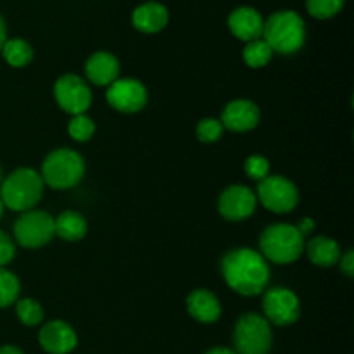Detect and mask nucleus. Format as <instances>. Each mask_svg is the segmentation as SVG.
Masks as SVG:
<instances>
[{
	"instance_id": "obj_1",
	"label": "nucleus",
	"mask_w": 354,
	"mask_h": 354,
	"mask_svg": "<svg viewBox=\"0 0 354 354\" xmlns=\"http://www.w3.org/2000/svg\"><path fill=\"white\" fill-rule=\"evenodd\" d=\"M223 279L235 292L242 296H258L265 290L270 280L266 259L252 249L242 248L230 251L221 259Z\"/></svg>"
},
{
	"instance_id": "obj_2",
	"label": "nucleus",
	"mask_w": 354,
	"mask_h": 354,
	"mask_svg": "<svg viewBox=\"0 0 354 354\" xmlns=\"http://www.w3.org/2000/svg\"><path fill=\"white\" fill-rule=\"evenodd\" d=\"M263 40L273 52L294 54L306 40V28L303 17L294 10H279L263 24Z\"/></svg>"
},
{
	"instance_id": "obj_3",
	"label": "nucleus",
	"mask_w": 354,
	"mask_h": 354,
	"mask_svg": "<svg viewBox=\"0 0 354 354\" xmlns=\"http://www.w3.org/2000/svg\"><path fill=\"white\" fill-rule=\"evenodd\" d=\"M44 180L35 169L19 168L2 182L0 199L12 211H30L44 196Z\"/></svg>"
},
{
	"instance_id": "obj_4",
	"label": "nucleus",
	"mask_w": 354,
	"mask_h": 354,
	"mask_svg": "<svg viewBox=\"0 0 354 354\" xmlns=\"http://www.w3.org/2000/svg\"><path fill=\"white\" fill-rule=\"evenodd\" d=\"M261 256L277 265L294 263L304 251V237L294 225H272L259 239Z\"/></svg>"
},
{
	"instance_id": "obj_5",
	"label": "nucleus",
	"mask_w": 354,
	"mask_h": 354,
	"mask_svg": "<svg viewBox=\"0 0 354 354\" xmlns=\"http://www.w3.org/2000/svg\"><path fill=\"white\" fill-rule=\"evenodd\" d=\"M85 173L83 158L73 149H57L41 165V180L55 190L73 189Z\"/></svg>"
},
{
	"instance_id": "obj_6",
	"label": "nucleus",
	"mask_w": 354,
	"mask_h": 354,
	"mask_svg": "<svg viewBox=\"0 0 354 354\" xmlns=\"http://www.w3.org/2000/svg\"><path fill=\"white\" fill-rule=\"evenodd\" d=\"M234 342L237 354H268L273 342L268 320L256 313L241 317L235 325Z\"/></svg>"
},
{
	"instance_id": "obj_7",
	"label": "nucleus",
	"mask_w": 354,
	"mask_h": 354,
	"mask_svg": "<svg viewBox=\"0 0 354 354\" xmlns=\"http://www.w3.org/2000/svg\"><path fill=\"white\" fill-rule=\"evenodd\" d=\"M54 218L45 211H26L14 223V237L26 249L44 248L54 237Z\"/></svg>"
},
{
	"instance_id": "obj_8",
	"label": "nucleus",
	"mask_w": 354,
	"mask_h": 354,
	"mask_svg": "<svg viewBox=\"0 0 354 354\" xmlns=\"http://www.w3.org/2000/svg\"><path fill=\"white\" fill-rule=\"evenodd\" d=\"M258 199L261 201L266 209L273 213L286 214L290 213L297 206L299 192L297 187L286 176L272 175L266 176L258 185Z\"/></svg>"
},
{
	"instance_id": "obj_9",
	"label": "nucleus",
	"mask_w": 354,
	"mask_h": 354,
	"mask_svg": "<svg viewBox=\"0 0 354 354\" xmlns=\"http://www.w3.org/2000/svg\"><path fill=\"white\" fill-rule=\"evenodd\" d=\"M54 95L61 109L78 116L83 114L92 104V92L86 82L76 75H64L55 82Z\"/></svg>"
},
{
	"instance_id": "obj_10",
	"label": "nucleus",
	"mask_w": 354,
	"mask_h": 354,
	"mask_svg": "<svg viewBox=\"0 0 354 354\" xmlns=\"http://www.w3.org/2000/svg\"><path fill=\"white\" fill-rule=\"evenodd\" d=\"M263 310H265L266 320L279 327L292 325L297 322L301 313L299 299L292 290L286 287H273L263 297Z\"/></svg>"
},
{
	"instance_id": "obj_11",
	"label": "nucleus",
	"mask_w": 354,
	"mask_h": 354,
	"mask_svg": "<svg viewBox=\"0 0 354 354\" xmlns=\"http://www.w3.org/2000/svg\"><path fill=\"white\" fill-rule=\"evenodd\" d=\"M107 102L121 113H137L147 102V90L138 80H114L107 88Z\"/></svg>"
},
{
	"instance_id": "obj_12",
	"label": "nucleus",
	"mask_w": 354,
	"mask_h": 354,
	"mask_svg": "<svg viewBox=\"0 0 354 354\" xmlns=\"http://www.w3.org/2000/svg\"><path fill=\"white\" fill-rule=\"evenodd\" d=\"M218 207L221 216L227 220H245L256 209V194L244 185H232L223 190Z\"/></svg>"
},
{
	"instance_id": "obj_13",
	"label": "nucleus",
	"mask_w": 354,
	"mask_h": 354,
	"mask_svg": "<svg viewBox=\"0 0 354 354\" xmlns=\"http://www.w3.org/2000/svg\"><path fill=\"white\" fill-rule=\"evenodd\" d=\"M38 341L48 354H69L78 344L76 332L62 320L48 322L38 334Z\"/></svg>"
},
{
	"instance_id": "obj_14",
	"label": "nucleus",
	"mask_w": 354,
	"mask_h": 354,
	"mask_svg": "<svg viewBox=\"0 0 354 354\" xmlns=\"http://www.w3.org/2000/svg\"><path fill=\"white\" fill-rule=\"evenodd\" d=\"M259 107L251 100L239 99L228 104L221 114V124L230 131H249L258 127Z\"/></svg>"
},
{
	"instance_id": "obj_15",
	"label": "nucleus",
	"mask_w": 354,
	"mask_h": 354,
	"mask_svg": "<svg viewBox=\"0 0 354 354\" xmlns=\"http://www.w3.org/2000/svg\"><path fill=\"white\" fill-rule=\"evenodd\" d=\"M263 21L261 14L254 9V7L242 6L237 7L234 12L228 16V28L232 33L244 41L258 40L263 35Z\"/></svg>"
},
{
	"instance_id": "obj_16",
	"label": "nucleus",
	"mask_w": 354,
	"mask_h": 354,
	"mask_svg": "<svg viewBox=\"0 0 354 354\" xmlns=\"http://www.w3.org/2000/svg\"><path fill=\"white\" fill-rule=\"evenodd\" d=\"M85 71L93 85H111L120 75V61L109 52H95L86 61Z\"/></svg>"
},
{
	"instance_id": "obj_17",
	"label": "nucleus",
	"mask_w": 354,
	"mask_h": 354,
	"mask_svg": "<svg viewBox=\"0 0 354 354\" xmlns=\"http://www.w3.org/2000/svg\"><path fill=\"white\" fill-rule=\"evenodd\" d=\"M187 310L201 324H213L221 317V304L213 292L197 289L187 299Z\"/></svg>"
},
{
	"instance_id": "obj_18",
	"label": "nucleus",
	"mask_w": 354,
	"mask_h": 354,
	"mask_svg": "<svg viewBox=\"0 0 354 354\" xmlns=\"http://www.w3.org/2000/svg\"><path fill=\"white\" fill-rule=\"evenodd\" d=\"M169 14L162 3L145 2L133 10V26L144 33H158L168 24Z\"/></svg>"
},
{
	"instance_id": "obj_19",
	"label": "nucleus",
	"mask_w": 354,
	"mask_h": 354,
	"mask_svg": "<svg viewBox=\"0 0 354 354\" xmlns=\"http://www.w3.org/2000/svg\"><path fill=\"white\" fill-rule=\"evenodd\" d=\"M306 251L311 263L318 266H332L341 258V248L334 239L328 237H315L308 242Z\"/></svg>"
},
{
	"instance_id": "obj_20",
	"label": "nucleus",
	"mask_w": 354,
	"mask_h": 354,
	"mask_svg": "<svg viewBox=\"0 0 354 354\" xmlns=\"http://www.w3.org/2000/svg\"><path fill=\"white\" fill-rule=\"evenodd\" d=\"M54 234L69 242L80 241L86 234V220L76 211H64L54 220Z\"/></svg>"
},
{
	"instance_id": "obj_21",
	"label": "nucleus",
	"mask_w": 354,
	"mask_h": 354,
	"mask_svg": "<svg viewBox=\"0 0 354 354\" xmlns=\"http://www.w3.org/2000/svg\"><path fill=\"white\" fill-rule=\"evenodd\" d=\"M2 55L10 66L14 68H23V66L30 64V61L33 59V48L23 38H10L3 44L2 47Z\"/></svg>"
},
{
	"instance_id": "obj_22",
	"label": "nucleus",
	"mask_w": 354,
	"mask_h": 354,
	"mask_svg": "<svg viewBox=\"0 0 354 354\" xmlns=\"http://www.w3.org/2000/svg\"><path fill=\"white\" fill-rule=\"evenodd\" d=\"M242 55H244L245 64H248L249 68L256 69V68H263V66L268 64L270 59H272V55H273V50L270 48V45L266 44L265 40L258 38V40L248 41V45H245Z\"/></svg>"
},
{
	"instance_id": "obj_23",
	"label": "nucleus",
	"mask_w": 354,
	"mask_h": 354,
	"mask_svg": "<svg viewBox=\"0 0 354 354\" xmlns=\"http://www.w3.org/2000/svg\"><path fill=\"white\" fill-rule=\"evenodd\" d=\"M19 296V280L14 273L0 266V308H7L16 303Z\"/></svg>"
},
{
	"instance_id": "obj_24",
	"label": "nucleus",
	"mask_w": 354,
	"mask_h": 354,
	"mask_svg": "<svg viewBox=\"0 0 354 354\" xmlns=\"http://www.w3.org/2000/svg\"><path fill=\"white\" fill-rule=\"evenodd\" d=\"M346 0H306V9L317 19H330L344 7Z\"/></svg>"
},
{
	"instance_id": "obj_25",
	"label": "nucleus",
	"mask_w": 354,
	"mask_h": 354,
	"mask_svg": "<svg viewBox=\"0 0 354 354\" xmlns=\"http://www.w3.org/2000/svg\"><path fill=\"white\" fill-rule=\"evenodd\" d=\"M16 313L17 318L21 320V324L28 325V327H35V325H38L44 320V310H41L40 304L33 299L17 301Z\"/></svg>"
},
{
	"instance_id": "obj_26",
	"label": "nucleus",
	"mask_w": 354,
	"mask_h": 354,
	"mask_svg": "<svg viewBox=\"0 0 354 354\" xmlns=\"http://www.w3.org/2000/svg\"><path fill=\"white\" fill-rule=\"evenodd\" d=\"M68 131L75 140L86 142L95 133V123L88 116H85V114H78V116H75L69 121Z\"/></svg>"
},
{
	"instance_id": "obj_27",
	"label": "nucleus",
	"mask_w": 354,
	"mask_h": 354,
	"mask_svg": "<svg viewBox=\"0 0 354 354\" xmlns=\"http://www.w3.org/2000/svg\"><path fill=\"white\" fill-rule=\"evenodd\" d=\"M196 133L201 142L211 144V142H216L221 138V135H223V124H221V121L213 120V118H206V120L199 121Z\"/></svg>"
},
{
	"instance_id": "obj_28",
	"label": "nucleus",
	"mask_w": 354,
	"mask_h": 354,
	"mask_svg": "<svg viewBox=\"0 0 354 354\" xmlns=\"http://www.w3.org/2000/svg\"><path fill=\"white\" fill-rule=\"evenodd\" d=\"M244 169H245V175L252 180H258L261 182L263 178H266L270 173V162L266 161L263 156H251V158L245 159L244 162Z\"/></svg>"
},
{
	"instance_id": "obj_29",
	"label": "nucleus",
	"mask_w": 354,
	"mask_h": 354,
	"mask_svg": "<svg viewBox=\"0 0 354 354\" xmlns=\"http://www.w3.org/2000/svg\"><path fill=\"white\" fill-rule=\"evenodd\" d=\"M14 254H16V248H14L12 241L9 239V235L0 230V266L3 268L7 263L12 261Z\"/></svg>"
},
{
	"instance_id": "obj_30",
	"label": "nucleus",
	"mask_w": 354,
	"mask_h": 354,
	"mask_svg": "<svg viewBox=\"0 0 354 354\" xmlns=\"http://www.w3.org/2000/svg\"><path fill=\"white\" fill-rule=\"evenodd\" d=\"M341 268H342V272L346 273V275L353 277V273H354V252L351 251V249H349V251L346 252L344 258L341 259Z\"/></svg>"
},
{
	"instance_id": "obj_31",
	"label": "nucleus",
	"mask_w": 354,
	"mask_h": 354,
	"mask_svg": "<svg viewBox=\"0 0 354 354\" xmlns=\"http://www.w3.org/2000/svg\"><path fill=\"white\" fill-rule=\"evenodd\" d=\"M297 230L301 232V235H308V234H311V232L315 230V221L311 220V218H303V220L299 221V225H297Z\"/></svg>"
},
{
	"instance_id": "obj_32",
	"label": "nucleus",
	"mask_w": 354,
	"mask_h": 354,
	"mask_svg": "<svg viewBox=\"0 0 354 354\" xmlns=\"http://www.w3.org/2000/svg\"><path fill=\"white\" fill-rule=\"evenodd\" d=\"M7 41V28H6V21L3 17L0 16V50H2L3 44Z\"/></svg>"
},
{
	"instance_id": "obj_33",
	"label": "nucleus",
	"mask_w": 354,
	"mask_h": 354,
	"mask_svg": "<svg viewBox=\"0 0 354 354\" xmlns=\"http://www.w3.org/2000/svg\"><path fill=\"white\" fill-rule=\"evenodd\" d=\"M0 354H24L21 351L19 348H16V346H2L0 348Z\"/></svg>"
},
{
	"instance_id": "obj_34",
	"label": "nucleus",
	"mask_w": 354,
	"mask_h": 354,
	"mask_svg": "<svg viewBox=\"0 0 354 354\" xmlns=\"http://www.w3.org/2000/svg\"><path fill=\"white\" fill-rule=\"evenodd\" d=\"M206 354H237V353H234L232 349H228V348H213V349H209Z\"/></svg>"
},
{
	"instance_id": "obj_35",
	"label": "nucleus",
	"mask_w": 354,
	"mask_h": 354,
	"mask_svg": "<svg viewBox=\"0 0 354 354\" xmlns=\"http://www.w3.org/2000/svg\"><path fill=\"white\" fill-rule=\"evenodd\" d=\"M2 214H3V203L2 199H0V218H2Z\"/></svg>"
},
{
	"instance_id": "obj_36",
	"label": "nucleus",
	"mask_w": 354,
	"mask_h": 354,
	"mask_svg": "<svg viewBox=\"0 0 354 354\" xmlns=\"http://www.w3.org/2000/svg\"><path fill=\"white\" fill-rule=\"evenodd\" d=\"M0 183H2V169H0Z\"/></svg>"
}]
</instances>
